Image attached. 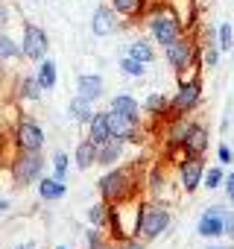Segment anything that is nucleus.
I'll return each instance as SVG.
<instances>
[{"instance_id": "a211bd4d", "label": "nucleus", "mask_w": 234, "mask_h": 249, "mask_svg": "<svg viewBox=\"0 0 234 249\" xmlns=\"http://www.w3.org/2000/svg\"><path fill=\"white\" fill-rule=\"evenodd\" d=\"M76 164H79V170H88L91 164H97V144L91 138L76 147Z\"/></svg>"}, {"instance_id": "2f4dec72", "label": "nucleus", "mask_w": 234, "mask_h": 249, "mask_svg": "<svg viewBox=\"0 0 234 249\" xmlns=\"http://www.w3.org/2000/svg\"><path fill=\"white\" fill-rule=\"evenodd\" d=\"M53 167H56V179L65 182V173H67V156H65V153H56V156H53Z\"/></svg>"}, {"instance_id": "423d86ee", "label": "nucleus", "mask_w": 234, "mask_h": 249, "mask_svg": "<svg viewBox=\"0 0 234 249\" xmlns=\"http://www.w3.org/2000/svg\"><path fill=\"white\" fill-rule=\"evenodd\" d=\"M15 144L21 153H41L44 147V129L38 126L35 120H21L18 123V132H15Z\"/></svg>"}, {"instance_id": "58836bf2", "label": "nucleus", "mask_w": 234, "mask_h": 249, "mask_svg": "<svg viewBox=\"0 0 234 249\" xmlns=\"http://www.w3.org/2000/svg\"><path fill=\"white\" fill-rule=\"evenodd\" d=\"M150 185L158 191V188H161V173H152V176H150Z\"/></svg>"}, {"instance_id": "473e14b6", "label": "nucleus", "mask_w": 234, "mask_h": 249, "mask_svg": "<svg viewBox=\"0 0 234 249\" xmlns=\"http://www.w3.org/2000/svg\"><path fill=\"white\" fill-rule=\"evenodd\" d=\"M222 234L234 240V211H222Z\"/></svg>"}, {"instance_id": "2eb2a0df", "label": "nucleus", "mask_w": 234, "mask_h": 249, "mask_svg": "<svg viewBox=\"0 0 234 249\" xmlns=\"http://www.w3.org/2000/svg\"><path fill=\"white\" fill-rule=\"evenodd\" d=\"M108 135H111L108 132V111H94L91 120H88V138L94 144H102Z\"/></svg>"}, {"instance_id": "b1692460", "label": "nucleus", "mask_w": 234, "mask_h": 249, "mask_svg": "<svg viewBox=\"0 0 234 249\" xmlns=\"http://www.w3.org/2000/svg\"><path fill=\"white\" fill-rule=\"evenodd\" d=\"M187 132H190V123H173V129L167 132V141H170L173 147H176V144L182 147L184 138H187Z\"/></svg>"}, {"instance_id": "0eeeda50", "label": "nucleus", "mask_w": 234, "mask_h": 249, "mask_svg": "<svg viewBox=\"0 0 234 249\" xmlns=\"http://www.w3.org/2000/svg\"><path fill=\"white\" fill-rule=\"evenodd\" d=\"M47 33L41 30V27H35V24H24V47H21V53L27 56V59H33V62H41L44 56H47Z\"/></svg>"}, {"instance_id": "a18cd8bd", "label": "nucleus", "mask_w": 234, "mask_h": 249, "mask_svg": "<svg viewBox=\"0 0 234 249\" xmlns=\"http://www.w3.org/2000/svg\"><path fill=\"white\" fill-rule=\"evenodd\" d=\"M56 249H65V246H56Z\"/></svg>"}, {"instance_id": "aec40b11", "label": "nucleus", "mask_w": 234, "mask_h": 249, "mask_svg": "<svg viewBox=\"0 0 234 249\" xmlns=\"http://www.w3.org/2000/svg\"><path fill=\"white\" fill-rule=\"evenodd\" d=\"M91 114H94V111H91V103H88V100H82V97L76 94V97L70 100V117H73L76 123H88V120H91Z\"/></svg>"}, {"instance_id": "c03bdc74", "label": "nucleus", "mask_w": 234, "mask_h": 249, "mask_svg": "<svg viewBox=\"0 0 234 249\" xmlns=\"http://www.w3.org/2000/svg\"><path fill=\"white\" fill-rule=\"evenodd\" d=\"M97 249H114V246H97Z\"/></svg>"}, {"instance_id": "37998d69", "label": "nucleus", "mask_w": 234, "mask_h": 249, "mask_svg": "<svg viewBox=\"0 0 234 249\" xmlns=\"http://www.w3.org/2000/svg\"><path fill=\"white\" fill-rule=\"evenodd\" d=\"M211 249H228V246H211Z\"/></svg>"}, {"instance_id": "a878e982", "label": "nucleus", "mask_w": 234, "mask_h": 249, "mask_svg": "<svg viewBox=\"0 0 234 249\" xmlns=\"http://www.w3.org/2000/svg\"><path fill=\"white\" fill-rule=\"evenodd\" d=\"M12 56L18 59V56H24V53H21V47H18V44H15L12 38L0 36V59H12Z\"/></svg>"}, {"instance_id": "4c0bfd02", "label": "nucleus", "mask_w": 234, "mask_h": 249, "mask_svg": "<svg viewBox=\"0 0 234 249\" xmlns=\"http://www.w3.org/2000/svg\"><path fill=\"white\" fill-rule=\"evenodd\" d=\"M6 24H9V9L0 3V27H6Z\"/></svg>"}, {"instance_id": "412c9836", "label": "nucleus", "mask_w": 234, "mask_h": 249, "mask_svg": "<svg viewBox=\"0 0 234 249\" xmlns=\"http://www.w3.org/2000/svg\"><path fill=\"white\" fill-rule=\"evenodd\" d=\"M126 56H132V59H138V62H144V65H147V62H152V59H155V50H152V44H150V41H132Z\"/></svg>"}, {"instance_id": "6ab92c4d", "label": "nucleus", "mask_w": 234, "mask_h": 249, "mask_svg": "<svg viewBox=\"0 0 234 249\" xmlns=\"http://www.w3.org/2000/svg\"><path fill=\"white\" fill-rule=\"evenodd\" d=\"M111 111H120V114L138 120V103H135V97H129V94H117V97L111 100Z\"/></svg>"}, {"instance_id": "7c9ffc66", "label": "nucleus", "mask_w": 234, "mask_h": 249, "mask_svg": "<svg viewBox=\"0 0 234 249\" xmlns=\"http://www.w3.org/2000/svg\"><path fill=\"white\" fill-rule=\"evenodd\" d=\"M88 220L94 223V226H102V223H108V211H105V205L100 202V205H94L91 211H88Z\"/></svg>"}, {"instance_id": "f704fd0d", "label": "nucleus", "mask_w": 234, "mask_h": 249, "mask_svg": "<svg viewBox=\"0 0 234 249\" xmlns=\"http://www.w3.org/2000/svg\"><path fill=\"white\" fill-rule=\"evenodd\" d=\"M219 161H225V164H231V161H234V153H231V150H228L225 144L219 147Z\"/></svg>"}, {"instance_id": "bb28decb", "label": "nucleus", "mask_w": 234, "mask_h": 249, "mask_svg": "<svg viewBox=\"0 0 234 249\" xmlns=\"http://www.w3.org/2000/svg\"><path fill=\"white\" fill-rule=\"evenodd\" d=\"M234 41H231V24H219L217 30V50H231Z\"/></svg>"}, {"instance_id": "20e7f679", "label": "nucleus", "mask_w": 234, "mask_h": 249, "mask_svg": "<svg viewBox=\"0 0 234 249\" xmlns=\"http://www.w3.org/2000/svg\"><path fill=\"white\" fill-rule=\"evenodd\" d=\"M41 170H44L41 153H21V156L15 159V164H12V182H15L18 188H24V185L35 182V179L41 176Z\"/></svg>"}, {"instance_id": "7ed1b4c3", "label": "nucleus", "mask_w": 234, "mask_h": 249, "mask_svg": "<svg viewBox=\"0 0 234 249\" xmlns=\"http://www.w3.org/2000/svg\"><path fill=\"white\" fill-rule=\"evenodd\" d=\"M199 100H202V82H199V79L182 82L179 91L173 94V100L167 103V111H164V114L179 117V114H184V111H193V108L199 106Z\"/></svg>"}, {"instance_id": "f03ea898", "label": "nucleus", "mask_w": 234, "mask_h": 249, "mask_svg": "<svg viewBox=\"0 0 234 249\" xmlns=\"http://www.w3.org/2000/svg\"><path fill=\"white\" fill-rule=\"evenodd\" d=\"M150 30H152V36H155V41L167 47L170 41H176V38L182 36V18L164 6L161 12H152V18H150Z\"/></svg>"}, {"instance_id": "e433bc0d", "label": "nucleus", "mask_w": 234, "mask_h": 249, "mask_svg": "<svg viewBox=\"0 0 234 249\" xmlns=\"http://www.w3.org/2000/svg\"><path fill=\"white\" fill-rule=\"evenodd\" d=\"M97 246H100V234L94 229V231H88V249H97Z\"/></svg>"}, {"instance_id": "6e6552de", "label": "nucleus", "mask_w": 234, "mask_h": 249, "mask_svg": "<svg viewBox=\"0 0 234 249\" xmlns=\"http://www.w3.org/2000/svg\"><path fill=\"white\" fill-rule=\"evenodd\" d=\"M193 59H196V47H193V41H190V38L179 36L176 41H170V44H167V62H170V68H176L179 73H182V71H187V68L193 65Z\"/></svg>"}, {"instance_id": "dca6fc26", "label": "nucleus", "mask_w": 234, "mask_h": 249, "mask_svg": "<svg viewBox=\"0 0 234 249\" xmlns=\"http://www.w3.org/2000/svg\"><path fill=\"white\" fill-rule=\"evenodd\" d=\"M76 91H79V97H82V100L94 103V100H100V97H102V79H100V76H94V73H85V76H79Z\"/></svg>"}, {"instance_id": "cd10ccee", "label": "nucleus", "mask_w": 234, "mask_h": 249, "mask_svg": "<svg viewBox=\"0 0 234 249\" xmlns=\"http://www.w3.org/2000/svg\"><path fill=\"white\" fill-rule=\"evenodd\" d=\"M147 111H152V114H164V111H167V97L158 94V91L150 94V97H147Z\"/></svg>"}, {"instance_id": "a19ab883", "label": "nucleus", "mask_w": 234, "mask_h": 249, "mask_svg": "<svg viewBox=\"0 0 234 249\" xmlns=\"http://www.w3.org/2000/svg\"><path fill=\"white\" fill-rule=\"evenodd\" d=\"M15 249H35L33 243H24V246H15Z\"/></svg>"}, {"instance_id": "c756f323", "label": "nucleus", "mask_w": 234, "mask_h": 249, "mask_svg": "<svg viewBox=\"0 0 234 249\" xmlns=\"http://www.w3.org/2000/svg\"><path fill=\"white\" fill-rule=\"evenodd\" d=\"M219 185H222V170H219V167H211V170L205 173V188H208V191H217Z\"/></svg>"}, {"instance_id": "4be33fe9", "label": "nucleus", "mask_w": 234, "mask_h": 249, "mask_svg": "<svg viewBox=\"0 0 234 249\" xmlns=\"http://www.w3.org/2000/svg\"><path fill=\"white\" fill-rule=\"evenodd\" d=\"M35 79H38V85H41V88H53V85H56V65H53L50 59H41Z\"/></svg>"}, {"instance_id": "c9c22d12", "label": "nucleus", "mask_w": 234, "mask_h": 249, "mask_svg": "<svg viewBox=\"0 0 234 249\" xmlns=\"http://www.w3.org/2000/svg\"><path fill=\"white\" fill-rule=\"evenodd\" d=\"M225 191H228V199H231V205H234V170H231L228 179H225Z\"/></svg>"}, {"instance_id": "9b49d317", "label": "nucleus", "mask_w": 234, "mask_h": 249, "mask_svg": "<svg viewBox=\"0 0 234 249\" xmlns=\"http://www.w3.org/2000/svg\"><path fill=\"white\" fill-rule=\"evenodd\" d=\"M123 138H114V135H108L102 144H97V164H114L117 159H120V153H123Z\"/></svg>"}, {"instance_id": "79ce46f5", "label": "nucleus", "mask_w": 234, "mask_h": 249, "mask_svg": "<svg viewBox=\"0 0 234 249\" xmlns=\"http://www.w3.org/2000/svg\"><path fill=\"white\" fill-rule=\"evenodd\" d=\"M6 211V199H0V214H3Z\"/></svg>"}, {"instance_id": "ea45409f", "label": "nucleus", "mask_w": 234, "mask_h": 249, "mask_svg": "<svg viewBox=\"0 0 234 249\" xmlns=\"http://www.w3.org/2000/svg\"><path fill=\"white\" fill-rule=\"evenodd\" d=\"M123 249H144V246H141V243H138V240H132V237H129V240H126V243H123Z\"/></svg>"}, {"instance_id": "72a5a7b5", "label": "nucleus", "mask_w": 234, "mask_h": 249, "mask_svg": "<svg viewBox=\"0 0 234 249\" xmlns=\"http://www.w3.org/2000/svg\"><path fill=\"white\" fill-rule=\"evenodd\" d=\"M217 56H219V53H217V47H211V44H208V50H205V65H211V68H214V65H217Z\"/></svg>"}, {"instance_id": "1a4fd4ad", "label": "nucleus", "mask_w": 234, "mask_h": 249, "mask_svg": "<svg viewBox=\"0 0 234 249\" xmlns=\"http://www.w3.org/2000/svg\"><path fill=\"white\" fill-rule=\"evenodd\" d=\"M202 170H205L202 156H187L184 161H179V176H182V185H184L187 194L199 188V182H202Z\"/></svg>"}, {"instance_id": "39448f33", "label": "nucleus", "mask_w": 234, "mask_h": 249, "mask_svg": "<svg viewBox=\"0 0 234 249\" xmlns=\"http://www.w3.org/2000/svg\"><path fill=\"white\" fill-rule=\"evenodd\" d=\"M167 226H170V211L164 205H144L141 208L138 231L144 237H158L161 231H167Z\"/></svg>"}, {"instance_id": "393cba45", "label": "nucleus", "mask_w": 234, "mask_h": 249, "mask_svg": "<svg viewBox=\"0 0 234 249\" xmlns=\"http://www.w3.org/2000/svg\"><path fill=\"white\" fill-rule=\"evenodd\" d=\"M120 71H123L126 76H144V62H138V59H132V56H123V59H120Z\"/></svg>"}, {"instance_id": "f8f14e48", "label": "nucleus", "mask_w": 234, "mask_h": 249, "mask_svg": "<svg viewBox=\"0 0 234 249\" xmlns=\"http://www.w3.org/2000/svg\"><path fill=\"white\" fill-rule=\"evenodd\" d=\"M199 234H202V237H219V234H222V208H219V205H214V208H208V211L202 214V220H199Z\"/></svg>"}, {"instance_id": "c85d7f7f", "label": "nucleus", "mask_w": 234, "mask_h": 249, "mask_svg": "<svg viewBox=\"0 0 234 249\" xmlns=\"http://www.w3.org/2000/svg\"><path fill=\"white\" fill-rule=\"evenodd\" d=\"M21 94H24L27 100H38V94H41V85H38V79H35V76L24 79V82H21Z\"/></svg>"}, {"instance_id": "f257e3e1", "label": "nucleus", "mask_w": 234, "mask_h": 249, "mask_svg": "<svg viewBox=\"0 0 234 249\" xmlns=\"http://www.w3.org/2000/svg\"><path fill=\"white\" fill-rule=\"evenodd\" d=\"M97 185H100V194H102L105 202H123V199L132 196V191H135L129 170H108Z\"/></svg>"}, {"instance_id": "5701e85b", "label": "nucleus", "mask_w": 234, "mask_h": 249, "mask_svg": "<svg viewBox=\"0 0 234 249\" xmlns=\"http://www.w3.org/2000/svg\"><path fill=\"white\" fill-rule=\"evenodd\" d=\"M111 9L120 12V15H126V18H135L144 9V0H111Z\"/></svg>"}, {"instance_id": "f3484780", "label": "nucleus", "mask_w": 234, "mask_h": 249, "mask_svg": "<svg viewBox=\"0 0 234 249\" xmlns=\"http://www.w3.org/2000/svg\"><path fill=\"white\" fill-rule=\"evenodd\" d=\"M65 191H67V188H65V182H59L56 176H53V179H41V182H38V196H41V199H47V202L62 199V196H65Z\"/></svg>"}, {"instance_id": "9d476101", "label": "nucleus", "mask_w": 234, "mask_h": 249, "mask_svg": "<svg viewBox=\"0 0 234 249\" xmlns=\"http://www.w3.org/2000/svg\"><path fill=\"white\" fill-rule=\"evenodd\" d=\"M108 132H111L114 138L132 141L135 132H138V120H132V117L120 114V111H111V108H108Z\"/></svg>"}, {"instance_id": "ddd939ff", "label": "nucleus", "mask_w": 234, "mask_h": 249, "mask_svg": "<svg viewBox=\"0 0 234 249\" xmlns=\"http://www.w3.org/2000/svg\"><path fill=\"white\" fill-rule=\"evenodd\" d=\"M91 30H94V36H108V33H114V30H117V12L108 9V6H100V9L94 12Z\"/></svg>"}, {"instance_id": "4468645a", "label": "nucleus", "mask_w": 234, "mask_h": 249, "mask_svg": "<svg viewBox=\"0 0 234 249\" xmlns=\"http://www.w3.org/2000/svg\"><path fill=\"white\" fill-rule=\"evenodd\" d=\"M182 147L187 150V156H205V150H208V132L202 126H196V123H190V132H187V138H184Z\"/></svg>"}]
</instances>
